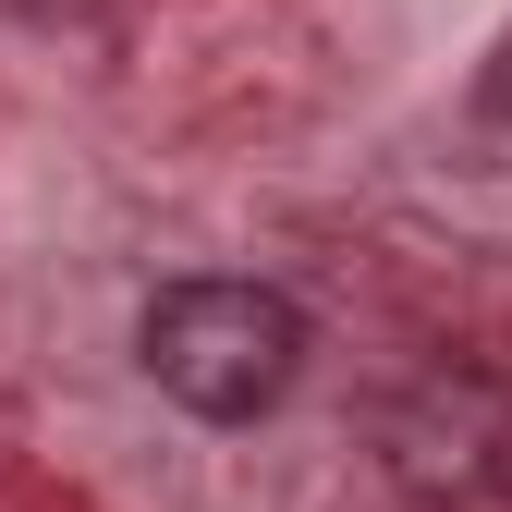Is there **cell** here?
Wrapping results in <instances>:
<instances>
[{
  "instance_id": "obj_1",
  "label": "cell",
  "mask_w": 512,
  "mask_h": 512,
  "mask_svg": "<svg viewBox=\"0 0 512 512\" xmlns=\"http://www.w3.org/2000/svg\"><path fill=\"white\" fill-rule=\"evenodd\" d=\"M135 354H147V378H159L183 415L244 427V415H269L293 378H305V305H293V293H269V281L196 269V281L147 293Z\"/></svg>"
},
{
  "instance_id": "obj_2",
  "label": "cell",
  "mask_w": 512,
  "mask_h": 512,
  "mask_svg": "<svg viewBox=\"0 0 512 512\" xmlns=\"http://www.w3.org/2000/svg\"><path fill=\"white\" fill-rule=\"evenodd\" d=\"M378 452L427 512H488L512 500V378L488 366H415L391 415H378Z\"/></svg>"
},
{
  "instance_id": "obj_3",
  "label": "cell",
  "mask_w": 512,
  "mask_h": 512,
  "mask_svg": "<svg viewBox=\"0 0 512 512\" xmlns=\"http://www.w3.org/2000/svg\"><path fill=\"white\" fill-rule=\"evenodd\" d=\"M476 98H488V122H512V25H500V49H488V74H476Z\"/></svg>"
}]
</instances>
